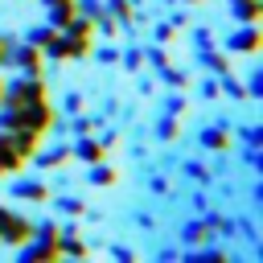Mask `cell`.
Wrapping results in <instances>:
<instances>
[{"label": "cell", "instance_id": "6da1fadb", "mask_svg": "<svg viewBox=\"0 0 263 263\" xmlns=\"http://www.w3.org/2000/svg\"><path fill=\"white\" fill-rule=\"evenodd\" d=\"M37 99H45V86H41V78H37V74H33V78H16L12 86H4V103H8V107L37 103Z\"/></svg>", "mask_w": 263, "mask_h": 263}, {"label": "cell", "instance_id": "7a4b0ae2", "mask_svg": "<svg viewBox=\"0 0 263 263\" xmlns=\"http://www.w3.org/2000/svg\"><path fill=\"white\" fill-rule=\"evenodd\" d=\"M25 242H29V238H25ZM58 255H62V251H58V230L45 222V226L37 230V238L25 247V259L33 263V259H58Z\"/></svg>", "mask_w": 263, "mask_h": 263}, {"label": "cell", "instance_id": "3957f363", "mask_svg": "<svg viewBox=\"0 0 263 263\" xmlns=\"http://www.w3.org/2000/svg\"><path fill=\"white\" fill-rule=\"evenodd\" d=\"M29 234H33V222H29V218H21V214H12V210H0V242L21 247Z\"/></svg>", "mask_w": 263, "mask_h": 263}, {"label": "cell", "instance_id": "277c9868", "mask_svg": "<svg viewBox=\"0 0 263 263\" xmlns=\"http://www.w3.org/2000/svg\"><path fill=\"white\" fill-rule=\"evenodd\" d=\"M4 62H16V66H25L29 74H41V58H37V49H16V53H8Z\"/></svg>", "mask_w": 263, "mask_h": 263}, {"label": "cell", "instance_id": "5b68a950", "mask_svg": "<svg viewBox=\"0 0 263 263\" xmlns=\"http://www.w3.org/2000/svg\"><path fill=\"white\" fill-rule=\"evenodd\" d=\"M49 21H53V25H70V21H74V0L49 4Z\"/></svg>", "mask_w": 263, "mask_h": 263}, {"label": "cell", "instance_id": "8992f818", "mask_svg": "<svg viewBox=\"0 0 263 263\" xmlns=\"http://www.w3.org/2000/svg\"><path fill=\"white\" fill-rule=\"evenodd\" d=\"M255 45H259V29H242L230 37V49H255Z\"/></svg>", "mask_w": 263, "mask_h": 263}, {"label": "cell", "instance_id": "52a82bcc", "mask_svg": "<svg viewBox=\"0 0 263 263\" xmlns=\"http://www.w3.org/2000/svg\"><path fill=\"white\" fill-rule=\"evenodd\" d=\"M16 197H25V201H45V185H37V181L16 185Z\"/></svg>", "mask_w": 263, "mask_h": 263}, {"label": "cell", "instance_id": "ba28073f", "mask_svg": "<svg viewBox=\"0 0 263 263\" xmlns=\"http://www.w3.org/2000/svg\"><path fill=\"white\" fill-rule=\"evenodd\" d=\"M78 156H82V160H103V148L86 140V144H78Z\"/></svg>", "mask_w": 263, "mask_h": 263}, {"label": "cell", "instance_id": "9c48e42d", "mask_svg": "<svg viewBox=\"0 0 263 263\" xmlns=\"http://www.w3.org/2000/svg\"><path fill=\"white\" fill-rule=\"evenodd\" d=\"M53 33H58V29H29V45H45Z\"/></svg>", "mask_w": 263, "mask_h": 263}, {"label": "cell", "instance_id": "30bf717a", "mask_svg": "<svg viewBox=\"0 0 263 263\" xmlns=\"http://www.w3.org/2000/svg\"><path fill=\"white\" fill-rule=\"evenodd\" d=\"M201 144H210V148H226L230 140H226V132H205V136H201Z\"/></svg>", "mask_w": 263, "mask_h": 263}, {"label": "cell", "instance_id": "8fae6325", "mask_svg": "<svg viewBox=\"0 0 263 263\" xmlns=\"http://www.w3.org/2000/svg\"><path fill=\"white\" fill-rule=\"evenodd\" d=\"M90 177H95V181H99V185H111V181H115V173H111V168H95V173H90Z\"/></svg>", "mask_w": 263, "mask_h": 263}, {"label": "cell", "instance_id": "7c38bea8", "mask_svg": "<svg viewBox=\"0 0 263 263\" xmlns=\"http://www.w3.org/2000/svg\"><path fill=\"white\" fill-rule=\"evenodd\" d=\"M160 136H164V140H173V136H177V123H173V119H164V123H160Z\"/></svg>", "mask_w": 263, "mask_h": 263}, {"label": "cell", "instance_id": "4fadbf2b", "mask_svg": "<svg viewBox=\"0 0 263 263\" xmlns=\"http://www.w3.org/2000/svg\"><path fill=\"white\" fill-rule=\"evenodd\" d=\"M4 58H8V45H4V41H0V62H4Z\"/></svg>", "mask_w": 263, "mask_h": 263}, {"label": "cell", "instance_id": "5bb4252c", "mask_svg": "<svg viewBox=\"0 0 263 263\" xmlns=\"http://www.w3.org/2000/svg\"><path fill=\"white\" fill-rule=\"evenodd\" d=\"M0 103H4V82H0Z\"/></svg>", "mask_w": 263, "mask_h": 263}, {"label": "cell", "instance_id": "9a60e30c", "mask_svg": "<svg viewBox=\"0 0 263 263\" xmlns=\"http://www.w3.org/2000/svg\"><path fill=\"white\" fill-rule=\"evenodd\" d=\"M45 4H62V0H45Z\"/></svg>", "mask_w": 263, "mask_h": 263}]
</instances>
